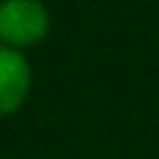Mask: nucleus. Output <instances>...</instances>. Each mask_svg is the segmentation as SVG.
Masks as SVG:
<instances>
[{
    "instance_id": "f257e3e1",
    "label": "nucleus",
    "mask_w": 159,
    "mask_h": 159,
    "mask_svg": "<svg viewBox=\"0 0 159 159\" xmlns=\"http://www.w3.org/2000/svg\"><path fill=\"white\" fill-rule=\"evenodd\" d=\"M50 33V12L41 0H0V44L24 50Z\"/></svg>"
},
{
    "instance_id": "f03ea898",
    "label": "nucleus",
    "mask_w": 159,
    "mask_h": 159,
    "mask_svg": "<svg viewBox=\"0 0 159 159\" xmlns=\"http://www.w3.org/2000/svg\"><path fill=\"white\" fill-rule=\"evenodd\" d=\"M33 89V68L24 59V50L0 44V118L15 115L27 103Z\"/></svg>"
}]
</instances>
